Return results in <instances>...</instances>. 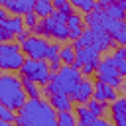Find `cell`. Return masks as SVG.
Instances as JSON below:
<instances>
[{
    "label": "cell",
    "instance_id": "6da1fadb",
    "mask_svg": "<svg viewBox=\"0 0 126 126\" xmlns=\"http://www.w3.org/2000/svg\"><path fill=\"white\" fill-rule=\"evenodd\" d=\"M16 126H59L57 124V110L51 102L41 98H28L26 104L18 110Z\"/></svg>",
    "mask_w": 126,
    "mask_h": 126
},
{
    "label": "cell",
    "instance_id": "7a4b0ae2",
    "mask_svg": "<svg viewBox=\"0 0 126 126\" xmlns=\"http://www.w3.org/2000/svg\"><path fill=\"white\" fill-rule=\"evenodd\" d=\"M28 100V93L24 91L22 79L4 71L0 75V102L14 110H20Z\"/></svg>",
    "mask_w": 126,
    "mask_h": 126
},
{
    "label": "cell",
    "instance_id": "3957f363",
    "mask_svg": "<svg viewBox=\"0 0 126 126\" xmlns=\"http://www.w3.org/2000/svg\"><path fill=\"white\" fill-rule=\"evenodd\" d=\"M83 79V73L81 69L73 67V65H63L57 73H51L49 77V83L43 87V94H57V93H63V94H69L77 85L79 81Z\"/></svg>",
    "mask_w": 126,
    "mask_h": 126
},
{
    "label": "cell",
    "instance_id": "277c9868",
    "mask_svg": "<svg viewBox=\"0 0 126 126\" xmlns=\"http://www.w3.org/2000/svg\"><path fill=\"white\" fill-rule=\"evenodd\" d=\"M116 41H114V37L102 28V26H94V28H89V30H85L83 32V35L77 39V41H73V45L79 49V47H85V45H93V47H96L98 51H106L108 47H112Z\"/></svg>",
    "mask_w": 126,
    "mask_h": 126
},
{
    "label": "cell",
    "instance_id": "5b68a950",
    "mask_svg": "<svg viewBox=\"0 0 126 126\" xmlns=\"http://www.w3.org/2000/svg\"><path fill=\"white\" fill-rule=\"evenodd\" d=\"M26 63V55L22 51V45L4 41L0 43V67L2 71H20Z\"/></svg>",
    "mask_w": 126,
    "mask_h": 126
},
{
    "label": "cell",
    "instance_id": "8992f818",
    "mask_svg": "<svg viewBox=\"0 0 126 126\" xmlns=\"http://www.w3.org/2000/svg\"><path fill=\"white\" fill-rule=\"evenodd\" d=\"M37 35H47V37H53L57 41H65L69 39V26L65 22H61L55 14L47 16V18H41L37 28L33 30Z\"/></svg>",
    "mask_w": 126,
    "mask_h": 126
},
{
    "label": "cell",
    "instance_id": "52a82bcc",
    "mask_svg": "<svg viewBox=\"0 0 126 126\" xmlns=\"http://www.w3.org/2000/svg\"><path fill=\"white\" fill-rule=\"evenodd\" d=\"M20 73H22V77L32 79L43 87L49 83V77H51L49 63H45V59H32V57H26V63L22 65Z\"/></svg>",
    "mask_w": 126,
    "mask_h": 126
},
{
    "label": "cell",
    "instance_id": "ba28073f",
    "mask_svg": "<svg viewBox=\"0 0 126 126\" xmlns=\"http://www.w3.org/2000/svg\"><path fill=\"white\" fill-rule=\"evenodd\" d=\"M96 79L106 83V85H112V87H120L122 85V77L116 69V59L114 55H106L102 61H98V67H96Z\"/></svg>",
    "mask_w": 126,
    "mask_h": 126
},
{
    "label": "cell",
    "instance_id": "9c48e42d",
    "mask_svg": "<svg viewBox=\"0 0 126 126\" xmlns=\"http://www.w3.org/2000/svg\"><path fill=\"white\" fill-rule=\"evenodd\" d=\"M22 51H24L26 57H32V59H47L49 41L43 39L41 35H30L22 43Z\"/></svg>",
    "mask_w": 126,
    "mask_h": 126
},
{
    "label": "cell",
    "instance_id": "30bf717a",
    "mask_svg": "<svg viewBox=\"0 0 126 126\" xmlns=\"http://www.w3.org/2000/svg\"><path fill=\"white\" fill-rule=\"evenodd\" d=\"M71 100H75L77 104H87L93 96H94V83L91 79H81L79 85L69 93Z\"/></svg>",
    "mask_w": 126,
    "mask_h": 126
},
{
    "label": "cell",
    "instance_id": "8fae6325",
    "mask_svg": "<svg viewBox=\"0 0 126 126\" xmlns=\"http://www.w3.org/2000/svg\"><path fill=\"white\" fill-rule=\"evenodd\" d=\"M98 55H100V51H98L96 47H93V45L79 47V49H77V57H75L73 67L81 69V67L87 65V63H98Z\"/></svg>",
    "mask_w": 126,
    "mask_h": 126
},
{
    "label": "cell",
    "instance_id": "7c38bea8",
    "mask_svg": "<svg viewBox=\"0 0 126 126\" xmlns=\"http://www.w3.org/2000/svg\"><path fill=\"white\" fill-rule=\"evenodd\" d=\"M94 98L100 100V102H114L118 96H116V87L112 85H106L102 81H94Z\"/></svg>",
    "mask_w": 126,
    "mask_h": 126
},
{
    "label": "cell",
    "instance_id": "4fadbf2b",
    "mask_svg": "<svg viewBox=\"0 0 126 126\" xmlns=\"http://www.w3.org/2000/svg\"><path fill=\"white\" fill-rule=\"evenodd\" d=\"M2 8H6L12 14H28L33 10L37 0H0Z\"/></svg>",
    "mask_w": 126,
    "mask_h": 126
},
{
    "label": "cell",
    "instance_id": "5bb4252c",
    "mask_svg": "<svg viewBox=\"0 0 126 126\" xmlns=\"http://www.w3.org/2000/svg\"><path fill=\"white\" fill-rule=\"evenodd\" d=\"M110 114L114 126H126V98H116L110 104Z\"/></svg>",
    "mask_w": 126,
    "mask_h": 126
},
{
    "label": "cell",
    "instance_id": "9a60e30c",
    "mask_svg": "<svg viewBox=\"0 0 126 126\" xmlns=\"http://www.w3.org/2000/svg\"><path fill=\"white\" fill-rule=\"evenodd\" d=\"M49 102H51V106H53L57 112L73 110V100H71V96H69V94H63V93L49 94Z\"/></svg>",
    "mask_w": 126,
    "mask_h": 126
},
{
    "label": "cell",
    "instance_id": "2e32d148",
    "mask_svg": "<svg viewBox=\"0 0 126 126\" xmlns=\"http://www.w3.org/2000/svg\"><path fill=\"white\" fill-rule=\"evenodd\" d=\"M0 26H4V28H8L12 33H20V32H24L26 30V24H24V16H20V14H14V16H10L8 20H0Z\"/></svg>",
    "mask_w": 126,
    "mask_h": 126
},
{
    "label": "cell",
    "instance_id": "e0dca14e",
    "mask_svg": "<svg viewBox=\"0 0 126 126\" xmlns=\"http://www.w3.org/2000/svg\"><path fill=\"white\" fill-rule=\"evenodd\" d=\"M124 24H126L124 20H116V18H110V16H106V14L102 12V22H100V26H102V28H104V30H106L110 35H112V33H116L120 28H124Z\"/></svg>",
    "mask_w": 126,
    "mask_h": 126
},
{
    "label": "cell",
    "instance_id": "ac0fdd59",
    "mask_svg": "<svg viewBox=\"0 0 126 126\" xmlns=\"http://www.w3.org/2000/svg\"><path fill=\"white\" fill-rule=\"evenodd\" d=\"M33 12L39 16V18H47L55 12V6H53V0H37L35 6H33Z\"/></svg>",
    "mask_w": 126,
    "mask_h": 126
},
{
    "label": "cell",
    "instance_id": "d6986e66",
    "mask_svg": "<svg viewBox=\"0 0 126 126\" xmlns=\"http://www.w3.org/2000/svg\"><path fill=\"white\" fill-rule=\"evenodd\" d=\"M106 16H110V18H116V20H126V10L116 2V0H112L104 10H102Z\"/></svg>",
    "mask_w": 126,
    "mask_h": 126
},
{
    "label": "cell",
    "instance_id": "ffe728a7",
    "mask_svg": "<svg viewBox=\"0 0 126 126\" xmlns=\"http://www.w3.org/2000/svg\"><path fill=\"white\" fill-rule=\"evenodd\" d=\"M63 65H73L75 57H77V47L75 45H61V53H59Z\"/></svg>",
    "mask_w": 126,
    "mask_h": 126
},
{
    "label": "cell",
    "instance_id": "44dd1931",
    "mask_svg": "<svg viewBox=\"0 0 126 126\" xmlns=\"http://www.w3.org/2000/svg\"><path fill=\"white\" fill-rule=\"evenodd\" d=\"M75 112H77V116H79V122H83V124H89L91 126V122L96 118L91 110H89V106L87 104H79L77 108H75Z\"/></svg>",
    "mask_w": 126,
    "mask_h": 126
},
{
    "label": "cell",
    "instance_id": "7402d4cb",
    "mask_svg": "<svg viewBox=\"0 0 126 126\" xmlns=\"http://www.w3.org/2000/svg\"><path fill=\"white\" fill-rule=\"evenodd\" d=\"M22 85H24V91L28 93V96L30 98H37L39 96V83H35V81H32V79H26V77H22Z\"/></svg>",
    "mask_w": 126,
    "mask_h": 126
},
{
    "label": "cell",
    "instance_id": "603a6c76",
    "mask_svg": "<svg viewBox=\"0 0 126 126\" xmlns=\"http://www.w3.org/2000/svg\"><path fill=\"white\" fill-rule=\"evenodd\" d=\"M57 124L59 126H77V118L71 110L67 112H57Z\"/></svg>",
    "mask_w": 126,
    "mask_h": 126
},
{
    "label": "cell",
    "instance_id": "cb8c5ba5",
    "mask_svg": "<svg viewBox=\"0 0 126 126\" xmlns=\"http://www.w3.org/2000/svg\"><path fill=\"white\" fill-rule=\"evenodd\" d=\"M87 106H89V110H91L94 116H102V114L106 112V102H100V100H96L94 96L87 102Z\"/></svg>",
    "mask_w": 126,
    "mask_h": 126
},
{
    "label": "cell",
    "instance_id": "d4e9b609",
    "mask_svg": "<svg viewBox=\"0 0 126 126\" xmlns=\"http://www.w3.org/2000/svg\"><path fill=\"white\" fill-rule=\"evenodd\" d=\"M85 22L89 24V28L100 26V22H102V10H93V12H87V16H85Z\"/></svg>",
    "mask_w": 126,
    "mask_h": 126
},
{
    "label": "cell",
    "instance_id": "484cf974",
    "mask_svg": "<svg viewBox=\"0 0 126 126\" xmlns=\"http://www.w3.org/2000/svg\"><path fill=\"white\" fill-rule=\"evenodd\" d=\"M83 24H85V18H81L79 14H69V18H67V26H69V30H83Z\"/></svg>",
    "mask_w": 126,
    "mask_h": 126
},
{
    "label": "cell",
    "instance_id": "4316f807",
    "mask_svg": "<svg viewBox=\"0 0 126 126\" xmlns=\"http://www.w3.org/2000/svg\"><path fill=\"white\" fill-rule=\"evenodd\" d=\"M24 24H26V28H28V30H35V28H37V24H39V16L32 10V12L24 14Z\"/></svg>",
    "mask_w": 126,
    "mask_h": 126
},
{
    "label": "cell",
    "instance_id": "83f0119b",
    "mask_svg": "<svg viewBox=\"0 0 126 126\" xmlns=\"http://www.w3.org/2000/svg\"><path fill=\"white\" fill-rule=\"evenodd\" d=\"M0 118L2 120H6V122H16V118H18V114H16V110L14 108H10V106H0Z\"/></svg>",
    "mask_w": 126,
    "mask_h": 126
},
{
    "label": "cell",
    "instance_id": "f1b7e54d",
    "mask_svg": "<svg viewBox=\"0 0 126 126\" xmlns=\"http://www.w3.org/2000/svg\"><path fill=\"white\" fill-rule=\"evenodd\" d=\"M53 6H55V10H59V12L73 14V4H71V0H53Z\"/></svg>",
    "mask_w": 126,
    "mask_h": 126
},
{
    "label": "cell",
    "instance_id": "f546056e",
    "mask_svg": "<svg viewBox=\"0 0 126 126\" xmlns=\"http://www.w3.org/2000/svg\"><path fill=\"white\" fill-rule=\"evenodd\" d=\"M59 53H61V45H59V43H49L47 61H53V59H61V57H59Z\"/></svg>",
    "mask_w": 126,
    "mask_h": 126
},
{
    "label": "cell",
    "instance_id": "4dcf8cb0",
    "mask_svg": "<svg viewBox=\"0 0 126 126\" xmlns=\"http://www.w3.org/2000/svg\"><path fill=\"white\" fill-rule=\"evenodd\" d=\"M112 37H114V41H116L118 45H126V24H124V28H120L116 33H112Z\"/></svg>",
    "mask_w": 126,
    "mask_h": 126
},
{
    "label": "cell",
    "instance_id": "1f68e13d",
    "mask_svg": "<svg viewBox=\"0 0 126 126\" xmlns=\"http://www.w3.org/2000/svg\"><path fill=\"white\" fill-rule=\"evenodd\" d=\"M12 39H16V33H12L8 28L0 26V41L4 43V41H12Z\"/></svg>",
    "mask_w": 126,
    "mask_h": 126
},
{
    "label": "cell",
    "instance_id": "d6a6232c",
    "mask_svg": "<svg viewBox=\"0 0 126 126\" xmlns=\"http://www.w3.org/2000/svg\"><path fill=\"white\" fill-rule=\"evenodd\" d=\"M96 67H98V63H87V65H83V67H81V73H83L85 77H89V75L96 73Z\"/></svg>",
    "mask_w": 126,
    "mask_h": 126
},
{
    "label": "cell",
    "instance_id": "836d02e7",
    "mask_svg": "<svg viewBox=\"0 0 126 126\" xmlns=\"http://www.w3.org/2000/svg\"><path fill=\"white\" fill-rule=\"evenodd\" d=\"M114 59H126V45H118L114 47Z\"/></svg>",
    "mask_w": 126,
    "mask_h": 126
},
{
    "label": "cell",
    "instance_id": "e575fe53",
    "mask_svg": "<svg viewBox=\"0 0 126 126\" xmlns=\"http://www.w3.org/2000/svg\"><path fill=\"white\" fill-rule=\"evenodd\" d=\"M116 69L122 79H126V59H116Z\"/></svg>",
    "mask_w": 126,
    "mask_h": 126
},
{
    "label": "cell",
    "instance_id": "d590c367",
    "mask_svg": "<svg viewBox=\"0 0 126 126\" xmlns=\"http://www.w3.org/2000/svg\"><path fill=\"white\" fill-rule=\"evenodd\" d=\"M91 126H114V124H110V120H106V118H102V116H96V118L91 122Z\"/></svg>",
    "mask_w": 126,
    "mask_h": 126
},
{
    "label": "cell",
    "instance_id": "8d00e7d4",
    "mask_svg": "<svg viewBox=\"0 0 126 126\" xmlns=\"http://www.w3.org/2000/svg\"><path fill=\"white\" fill-rule=\"evenodd\" d=\"M61 63H63L61 59H53V61H49V71H51V73H57V71L63 67Z\"/></svg>",
    "mask_w": 126,
    "mask_h": 126
},
{
    "label": "cell",
    "instance_id": "74e56055",
    "mask_svg": "<svg viewBox=\"0 0 126 126\" xmlns=\"http://www.w3.org/2000/svg\"><path fill=\"white\" fill-rule=\"evenodd\" d=\"M28 37H30V30H24V32H20V33L16 35V41H18V43L22 45V43H24V41H26Z\"/></svg>",
    "mask_w": 126,
    "mask_h": 126
},
{
    "label": "cell",
    "instance_id": "f35d334b",
    "mask_svg": "<svg viewBox=\"0 0 126 126\" xmlns=\"http://www.w3.org/2000/svg\"><path fill=\"white\" fill-rule=\"evenodd\" d=\"M10 16H8V10L6 8H0V20H8Z\"/></svg>",
    "mask_w": 126,
    "mask_h": 126
},
{
    "label": "cell",
    "instance_id": "ab89813d",
    "mask_svg": "<svg viewBox=\"0 0 126 126\" xmlns=\"http://www.w3.org/2000/svg\"><path fill=\"white\" fill-rule=\"evenodd\" d=\"M0 126H12V122H6V120H2V122H0Z\"/></svg>",
    "mask_w": 126,
    "mask_h": 126
},
{
    "label": "cell",
    "instance_id": "60d3db41",
    "mask_svg": "<svg viewBox=\"0 0 126 126\" xmlns=\"http://www.w3.org/2000/svg\"><path fill=\"white\" fill-rule=\"evenodd\" d=\"M118 4H120V6H122V8H124V10H126V0H120V2H118Z\"/></svg>",
    "mask_w": 126,
    "mask_h": 126
},
{
    "label": "cell",
    "instance_id": "b9f144b4",
    "mask_svg": "<svg viewBox=\"0 0 126 126\" xmlns=\"http://www.w3.org/2000/svg\"><path fill=\"white\" fill-rule=\"evenodd\" d=\"M77 126H89V124H83V122H79V124H77Z\"/></svg>",
    "mask_w": 126,
    "mask_h": 126
}]
</instances>
